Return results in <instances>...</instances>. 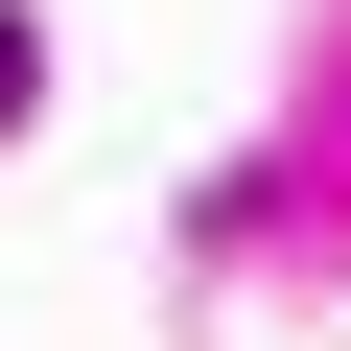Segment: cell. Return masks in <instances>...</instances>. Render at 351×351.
Returning a JSON list of instances; mask_svg holds the SVG:
<instances>
[{
	"mask_svg": "<svg viewBox=\"0 0 351 351\" xmlns=\"http://www.w3.org/2000/svg\"><path fill=\"white\" fill-rule=\"evenodd\" d=\"M24 94H47V47H24V24H0V117H24Z\"/></svg>",
	"mask_w": 351,
	"mask_h": 351,
	"instance_id": "obj_1",
	"label": "cell"
}]
</instances>
